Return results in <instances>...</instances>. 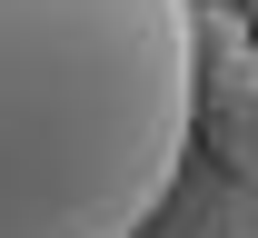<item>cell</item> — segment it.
<instances>
[{"mask_svg": "<svg viewBox=\"0 0 258 238\" xmlns=\"http://www.w3.org/2000/svg\"><path fill=\"white\" fill-rule=\"evenodd\" d=\"M228 10H238V20H248V30H258V0H228Z\"/></svg>", "mask_w": 258, "mask_h": 238, "instance_id": "cell-5", "label": "cell"}, {"mask_svg": "<svg viewBox=\"0 0 258 238\" xmlns=\"http://www.w3.org/2000/svg\"><path fill=\"white\" fill-rule=\"evenodd\" d=\"M199 0H0V238H139L199 149Z\"/></svg>", "mask_w": 258, "mask_h": 238, "instance_id": "cell-1", "label": "cell"}, {"mask_svg": "<svg viewBox=\"0 0 258 238\" xmlns=\"http://www.w3.org/2000/svg\"><path fill=\"white\" fill-rule=\"evenodd\" d=\"M189 40H199V80H219L228 60H248L258 50V30L228 10V0H199V20H189Z\"/></svg>", "mask_w": 258, "mask_h": 238, "instance_id": "cell-4", "label": "cell"}, {"mask_svg": "<svg viewBox=\"0 0 258 238\" xmlns=\"http://www.w3.org/2000/svg\"><path fill=\"white\" fill-rule=\"evenodd\" d=\"M139 238H258V179L189 149V169L169 179V199L149 208V228Z\"/></svg>", "mask_w": 258, "mask_h": 238, "instance_id": "cell-2", "label": "cell"}, {"mask_svg": "<svg viewBox=\"0 0 258 238\" xmlns=\"http://www.w3.org/2000/svg\"><path fill=\"white\" fill-rule=\"evenodd\" d=\"M199 139H209V159L258 179V50L228 60L219 80H199Z\"/></svg>", "mask_w": 258, "mask_h": 238, "instance_id": "cell-3", "label": "cell"}]
</instances>
